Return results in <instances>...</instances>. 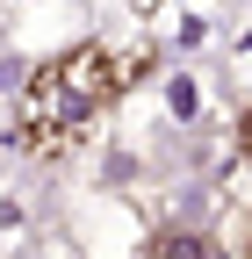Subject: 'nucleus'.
<instances>
[{
  "instance_id": "1",
  "label": "nucleus",
  "mask_w": 252,
  "mask_h": 259,
  "mask_svg": "<svg viewBox=\"0 0 252 259\" xmlns=\"http://www.w3.org/2000/svg\"><path fill=\"white\" fill-rule=\"evenodd\" d=\"M122 87H130V58H115L108 44H72L51 65H29L22 94H15V137H22V151H36V158L65 151Z\"/></svg>"
},
{
  "instance_id": "2",
  "label": "nucleus",
  "mask_w": 252,
  "mask_h": 259,
  "mask_svg": "<svg viewBox=\"0 0 252 259\" xmlns=\"http://www.w3.org/2000/svg\"><path fill=\"white\" fill-rule=\"evenodd\" d=\"M159 101H166V122L202 130L209 122V79L195 72V65H166V72H159Z\"/></svg>"
},
{
  "instance_id": "3",
  "label": "nucleus",
  "mask_w": 252,
  "mask_h": 259,
  "mask_svg": "<svg viewBox=\"0 0 252 259\" xmlns=\"http://www.w3.org/2000/svg\"><path fill=\"white\" fill-rule=\"evenodd\" d=\"M144 259H216V238L209 231H195V223H166L159 238H151V252Z\"/></svg>"
},
{
  "instance_id": "4",
  "label": "nucleus",
  "mask_w": 252,
  "mask_h": 259,
  "mask_svg": "<svg viewBox=\"0 0 252 259\" xmlns=\"http://www.w3.org/2000/svg\"><path fill=\"white\" fill-rule=\"evenodd\" d=\"M15 245H29V202L0 194V252H15Z\"/></svg>"
},
{
  "instance_id": "5",
  "label": "nucleus",
  "mask_w": 252,
  "mask_h": 259,
  "mask_svg": "<svg viewBox=\"0 0 252 259\" xmlns=\"http://www.w3.org/2000/svg\"><path fill=\"white\" fill-rule=\"evenodd\" d=\"M22 72H29V65L0 58V122H15V94H22Z\"/></svg>"
},
{
  "instance_id": "6",
  "label": "nucleus",
  "mask_w": 252,
  "mask_h": 259,
  "mask_svg": "<svg viewBox=\"0 0 252 259\" xmlns=\"http://www.w3.org/2000/svg\"><path fill=\"white\" fill-rule=\"evenodd\" d=\"M224 72H231L238 87H252V29H245V36H238L231 51H224Z\"/></svg>"
},
{
  "instance_id": "7",
  "label": "nucleus",
  "mask_w": 252,
  "mask_h": 259,
  "mask_svg": "<svg viewBox=\"0 0 252 259\" xmlns=\"http://www.w3.org/2000/svg\"><path fill=\"white\" fill-rule=\"evenodd\" d=\"M202 36H209V15H180L173 22V51H195Z\"/></svg>"
},
{
  "instance_id": "8",
  "label": "nucleus",
  "mask_w": 252,
  "mask_h": 259,
  "mask_svg": "<svg viewBox=\"0 0 252 259\" xmlns=\"http://www.w3.org/2000/svg\"><path fill=\"white\" fill-rule=\"evenodd\" d=\"M238 158H245V166H252V108L238 115Z\"/></svg>"
},
{
  "instance_id": "9",
  "label": "nucleus",
  "mask_w": 252,
  "mask_h": 259,
  "mask_svg": "<svg viewBox=\"0 0 252 259\" xmlns=\"http://www.w3.org/2000/svg\"><path fill=\"white\" fill-rule=\"evenodd\" d=\"M122 8H137V15H159V8H173V0H122Z\"/></svg>"
},
{
  "instance_id": "10",
  "label": "nucleus",
  "mask_w": 252,
  "mask_h": 259,
  "mask_svg": "<svg viewBox=\"0 0 252 259\" xmlns=\"http://www.w3.org/2000/svg\"><path fill=\"white\" fill-rule=\"evenodd\" d=\"M245 259H252V245H245Z\"/></svg>"
}]
</instances>
